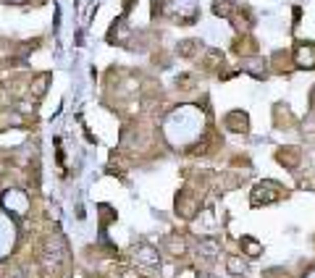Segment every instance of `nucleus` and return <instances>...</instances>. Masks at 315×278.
Returning a JSON list of instances; mask_svg holds the SVG:
<instances>
[{
    "mask_svg": "<svg viewBox=\"0 0 315 278\" xmlns=\"http://www.w3.org/2000/svg\"><path fill=\"white\" fill-rule=\"evenodd\" d=\"M286 192L279 187L276 181H263L260 187H255V192H252V205L257 208V205H268V202H276L279 197H284Z\"/></svg>",
    "mask_w": 315,
    "mask_h": 278,
    "instance_id": "f257e3e1",
    "label": "nucleus"
},
{
    "mask_svg": "<svg viewBox=\"0 0 315 278\" xmlns=\"http://www.w3.org/2000/svg\"><path fill=\"white\" fill-rule=\"evenodd\" d=\"M3 202H6V208L8 210H13V213H24L27 208H29V199L24 197V192H6V197H3Z\"/></svg>",
    "mask_w": 315,
    "mask_h": 278,
    "instance_id": "f03ea898",
    "label": "nucleus"
},
{
    "mask_svg": "<svg viewBox=\"0 0 315 278\" xmlns=\"http://www.w3.org/2000/svg\"><path fill=\"white\" fill-rule=\"evenodd\" d=\"M294 61L302 68H312L315 66V47L312 45H300L297 53H294Z\"/></svg>",
    "mask_w": 315,
    "mask_h": 278,
    "instance_id": "7ed1b4c3",
    "label": "nucleus"
},
{
    "mask_svg": "<svg viewBox=\"0 0 315 278\" xmlns=\"http://www.w3.org/2000/svg\"><path fill=\"white\" fill-rule=\"evenodd\" d=\"M279 160L286 163L289 168H294V165L300 163V150H294V147H289V150H281V153H279Z\"/></svg>",
    "mask_w": 315,
    "mask_h": 278,
    "instance_id": "20e7f679",
    "label": "nucleus"
},
{
    "mask_svg": "<svg viewBox=\"0 0 315 278\" xmlns=\"http://www.w3.org/2000/svg\"><path fill=\"white\" fill-rule=\"evenodd\" d=\"M226 268H229V273H234V275L247 273V263L242 260V257H229V260H226Z\"/></svg>",
    "mask_w": 315,
    "mask_h": 278,
    "instance_id": "39448f33",
    "label": "nucleus"
},
{
    "mask_svg": "<svg viewBox=\"0 0 315 278\" xmlns=\"http://www.w3.org/2000/svg\"><path fill=\"white\" fill-rule=\"evenodd\" d=\"M242 247H245V252H247L250 257H257V255L263 252V249H260V244H257L252 236H245V239H242Z\"/></svg>",
    "mask_w": 315,
    "mask_h": 278,
    "instance_id": "423d86ee",
    "label": "nucleus"
},
{
    "mask_svg": "<svg viewBox=\"0 0 315 278\" xmlns=\"http://www.w3.org/2000/svg\"><path fill=\"white\" fill-rule=\"evenodd\" d=\"M200 252L208 255V257H213V255L218 252V242H215V239H208V242H202V244H200Z\"/></svg>",
    "mask_w": 315,
    "mask_h": 278,
    "instance_id": "0eeeda50",
    "label": "nucleus"
}]
</instances>
